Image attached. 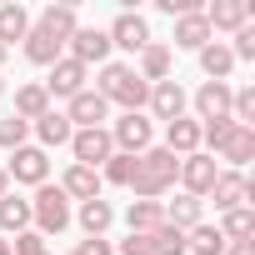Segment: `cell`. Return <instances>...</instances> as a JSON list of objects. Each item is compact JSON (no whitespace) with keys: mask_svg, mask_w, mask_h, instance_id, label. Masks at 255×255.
I'll list each match as a JSON object with an SVG mask.
<instances>
[{"mask_svg":"<svg viewBox=\"0 0 255 255\" xmlns=\"http://www.w3.org/2000/svg\"><path fill=\"white\" fill-rule=\"evenodd\" d=\"M95 95H100L105 105L145 110V100H150V85L135 75V65H125V60H105V65H100V80H95Z\"/></svg>","mask_w":255,"mask_h":255,"instance_id":"obj_1","label":"cell"},{"mask_svg":"<svg viewBox=\"0 0 255 255\" xmlns=\"http://www.w3.org/2000/svg\"><path fill=\"white\" fill-rule=\"evenodd\" d=\"M175 175H180V160H175L165 145H150V150L140 155V165H135L130 190H135V200H160L165 190H175Z\"/></svg>","mask_w":255,"mask_h":255,"instance_id":"obj_2","label":"cell"},{"mask_svg":"<svg viewBox=\"0 0 255 255\" xmlns=\"http://www.w3.org/2000/svg\"><path fill=\"white\" fill-rule=\"evenodd\" d=\"M30 220H35V230L40 235H60L65 225H70V195L60 190V185H35V200H30Z\"/></svg>","mask_w":255,"mask_h":255,"instance_id":"obj_3","label":"cell"},{"mask_svg":"<svg viewBox=\"0 0 255 255\" xmlns=\"http://www.w3.org/2000/svg\"><path fill=\"white\" fill-rule=\"evenodd\" d=\"M110 130V145L120 150V155H145L150 150V140H155V125H150V115L145 110H125L120 120H110L105 125Z\"/></svg>","mask_w":255,"mask_h":255,"instance_id":"obj_4","label":"cell"},{"mask_svg":"<svg viewBox=\"0 0 255 255\" xmlns=\"http://www.w3.org/2000/svg\"><path fill=\"white\" fill-rule=\"evenodd\" d=\"M5 175H10V185H45L50 180V155L40 145H20V150H10Z\"/></svg>","mask_w":255,"mask_h":255,"instance_id":"obj_5","label":"cell"},{"mask_svg":"<svg viewBox=\"0 0 255 255\" xmlns=\"http://www.w3.org/2000/svg\"><path fill=\"white\" fill-rule=\"evenodd\" d=\"M105 40H110V50H130V55H140V50L150 45V25H145V15H135V10H120V15L110 20Z\"/></svg>","mask_w":255,"mask_h":255,"instance_id":"obj_6","label":"cell"},{"mask_svg":"<svg viewBox=\"0 0 255 255\" xmlns=\"http://www.w3.org/2000/svg\"><path fill=\"white\" fill-rule=\"evenodd\" d=\"M70 165H90V170H100L110 155H115V145H110V130L105 125H95V130H75L70 135Z\"/></svg>","mask_w":255,"mask_h":255,"instance_id":"obj_7","label":"cell"},{"mask_svg":"<svg viewBox=\"0 0 255 255\" xmlns=\"http://www.w3.org/2000/svg\"><path fill=\"white\" fill-rule=\"evenodd\" d=\"M85 80H90V70H85L80 60L60 55V60L50 65V80H40V85H45V95H50V100H75V95L85 90Z\"/></svg>","mask_w":255,"mask_h":255,"instance_id":"obj_8","label":"cell"},{"mask_svg":"<svg viewBox=\"0 0 255 255\" xmlns=\"http://www.w3.org/2000/svg\"><path fill=\"white\" fill-rule=\"evenodd\" d=\"M215 175H220V165H215V155H205V150H195V155H185L180 160V185H185V195H195V200H205L210 195V185H215Z\"/></svg>","mask_w":255,"mask_h":255,"instance_id":"obj_9","label":"cell"},{"mask_svg":"<svg viewBox=\"0 0 255 255\" xmlns=\"http://www.w3.org/2000/svg\"><path fill=\"white\" fill-rule=\"evenodd\" d=\"M65 55H70V60H80V65L90 70V65H105V60H110V40H105V30L80 25V30L65 40Z\"/></svg>","mask_w":255,"mask_h":255,"instance_id":"obj_10","label":"cell"},{"mask_svg":"<svg viewBox=\"0 0 255 255\" xmlns=\"http://www.w3.org/2000/svg\"><path fill=\"white\" fill-rule=\"evenodd\" d=\"M210 200H215V210L225 215V210L250 205V200H255V185H250L240 170H220V175H215V185H210Z\"/></svg>","mask_w":255,"mask_h":255,"instance_id":"obj_11","label":"cell"},{"mask_svg":"<svg viewBox=\"0 0 255 255\" xmlns=\"http://www.w3.org/2000/svg\"><path fill=\"white\" fill-rule=\"evenodd\" d=\"M145 105H150V115H155V120H165V125H170V120H180V115H185L190 95H185V85H180V80H160V85H150V100H145Z\"/></svg>","mask_w":255,"mask_h":255,"instance_id":"obj_12","label":"cell"},{"mask_svg":"<svg viewBox=\"0 0 255 255\" xmlns=\"http://www.w3.org/2000/svg\"><path fill=\"white\" fill-rule=\"evenodd\" d=\"M105 115H110V105H105L90 85H85L75 100H65V120L75 125V130H95V125H105Z\"/></svg>","mask_w":255,"mask_h":255,"instance_id":"obj_13","label":"cell"},{"mask_svg":"<svg viewBox=\"0 0 255 255\" xmlns=\"http://www.w3.org/2000/svg\"><path fill=\"white\" fill-rule=\"evenodd\" d=\"M230 115V80H205L195 90V120H225Z\"/></svg>","mask_w":255,"mask_h":255,"instance_id":"obj_14","label":"cell"},{"mask_svg":"<svg viewBox=\"0 0 255 255\" xmlns=\"http://www.w3.org/2000/svg\"><path fill=\"white\" fill-rule=\"evenodd\" d=\"M165 150H170L175 160H185V155L200 150V120H195V115H180V120L165 125Z\"/></svg>","mask_w":255,"mask_h":255,"instance_id":"obj_15","label":"cell"},{"mask_svg":"<svg viewBox=\"0 0 255 255\" xmlns=\"http://www.w3.org/2000/svg\"><path fill=\"white\" fill-rule=\"evenodd\" d=\"M30 130H35V140H40V150H55V145H70V135H75V125L65 120V110H45L35 125H30Z\"/></svg>","mask_w":255,"mask_h":255,"instance_id":"obj_16","label":"cell"},{"mask_svg":"<svg viewBox=\"0 0 255 255\" xmlns=\"http://www.w3.org/2000/svg\"><path fill=\"white\" fill-rule=\"evenodd\" d=\"M205 25H210V35L250 25V0H215V5H205Z\"/></svg>","mask_w":255,"mask_h":255,"instance_id":"obj_17","label":"cell"},{"mask_svg":"<svg viewBox=\"0 0 255 255\" xmlns=\"http://www.w3.org/2000/svg\"><path fill=\"white\" fill-rule=\"evenodd\" d=\"M160 215H165V225H175V230H190V225H200L205 220V200H195V195H175V200H165L160 205Z\"/></svg>","mask_w":255,"mask_h":255,"instance_id":"obj_18","label":"cell"},{"mask_svg":"<svg viewBox=\"0 0 255 255\" xmlns=\"http://www.w3.org/2000/svg\"><path fill=\"white\" fill-rule=\"evenodd\" d=\"M215 160H230V170H245V165L255 160V130H250V125H235Z\"/></svg>","mask_w":255,"mask_h":255,"instance_id":"obj_19","label":"cell"},{"mask_svg":"<svg viewBox=\"0 0 255 255\" xmlns=\"http://www.w3.org/2000/svg\"><path fill=\"white\" fill-rule=\"evenodd\" d=\"M210 40H215V35H210V25H205V10L175 20V50H205Z\"/></svg>","mask_w":255,"mask_h":255,"instance_id":"obj_20","label":"cell"},{"mask_svg":"<svg viewBox=\"0 0 255 255\" xmlns=\"http://www.w3.org/2000/svg\"><path fill=\"white\" fill-rule=\"evenodd\" d=\"M60 55H65V40H55L50 30L30 25V35H25V60H30V65H55Z\"/></svg>","mask_w":255,"mask_h":255,"instance_id":"obj_21","label":"cell"},{"mask_svg":"<svg viewBox=\"0 0 255 255\" xmlns=\"http://www.w3.org/2000/svg\"><path fill=\"white\" fill-rule=\"evenodd\" d=\"M135 75H140L145 85H160V80H170V45L150 40V45L140 50V65H135Z\"/></svg>","mask_w":255,"mask_h":255,"instance_id":"obj_22","label":"cell"},{"mask_svg":"<svg viewBox=\"0 0 255 255\" xmlns=\"http://www.w3.org/2000/svg\"><path fill=\"white\" fill-rule=\"evenodd\" d=\"M60 190L70 195V200H100V170H90V165H70L65 170V180H60Z\"/></svg>","mask_w":255,"mask_h":255,"instance_id":"obj_23","label":"cell"},{"mask_svg":"<svg viewBox=\"0 0 255 255\" xmlns=\"http://www.w3.org/2000/svg\"><path fill=\"white\" fill-rule=\"evenodd\" d=\"M45 110H50V95H45V85H40V80H30V85H20V90H15V115H20L25 125H35Z\"/></svg>","mask_w":255,"mask_h":255,"instance_id":"obj_24","label":"cell"},{"mask_svg":"<svg viewBox=\"0 0 255 255\" xmlns=\"http://www.w3.org/2000/svg\"><path fill=\"white\" fill-rule=\"evenodd\" d=\"M125 225H130V235H150L165 225L160 215V200H130V210H125Z\"/></svg>","mask_w":255,"mask_h":255,"instance_id":"obj_25","label":"cell"},{"mask_svg":"<svg viewBox=\"0 0 255 255\" xmlns=\"http://www.w3.org/2000/svg\"><path fill=\"white\" fill-rule=\"evenodd\" d=\"M35 25H40V30H50L55 40H70V35L80 30V20H75V5H45Z\"/></svg>","mask_w":255,"mask_h":255,"instance_id":"obj_26","label":"cell"},{"mask_svg":"<svg viewBox=\"0 0 255 255\" xmlns=\"http://www.w3.org/2000/svg\"><path fill=\"white\" fill-rule=\"evenodd\" d=\"M200 55V70L210 75V80H230V70H235V55H230V45L225 40H210L205 50H195Z\"/></svg>","mask_w":255,"mask_h":255,"instance_id":"obj_27","label":"cell"},{"mask_svg":"<svg viewBox=\"0 0 255 255\" xmlns=\"http://www.w3.org/2000/svg\"><path fill=\"white\" fill-rule=\"evenodd\" d=\"M75 220H80L85 235H105V230L115 225V205H110V200H85V205L75 210Z\"/></svg>","mask_w":255,"mask_h":255,"instance_id":"obj_28","label":"cell"},{"mask_svg":"<svg viewBox=\"0 0 255 255\" xmlns=\"http://www.w3.org/2000/svg\"><path fill=\"white\" fill-rule=\"evenodd\" d=\"M185 255H225V235L200 220V225L185 230Z\"/></svg>","mask_w":255,"mask_h":255,"instance_id":"obj_29","label":"cell"},{"mask_svg":"<svg viewBox=\"0 0 255 255\" xmlns=\"http://www.w3.org/2000/svg\"><path fill=\"white\" fill-rule=\"evenodd\" d=\"M30 35V15H25V5H15V0H10V5H0V45H15V40H25Z\"/></svg>","mask_w":255,"mask_h":255,"instance_id":"obj_30","label":"cell"},{"mask_svg":"<svg viewBox=\"0 0 255 255\" xmlns=\"http://www.w3.org/2000/svg\"><path fill=\"white\" fill-rule=\"evenodd\" d=\"M0 230H30V200H20L15 190L10 195H0Z\"/></svg>","mask_w":255,"mask_h":255,"instance_id":"obj_31","label":"cell"},{"mask_svg":"<svg viewBox=\"0 0 255 255\" xmlns=\"http://www.w3.org/2000/svg\"><path fill=\"white\" fill-rule=\"evenodd\" d=\"M215 230H220L225 240H250V235H255V210H250V205H240V210H225V220H220Z\"/></svg>","mask_w":255,"mask_h":255,"instance_id":"obj_32","label":"cell"},{"mask_svg":"<svg viewBox=\"0 0 255 255\" xmlns=\"http://www.w3.org/2000/svg\"><path fill=\"white\" fill-rule=\"evenodd\" d=\"M135 165H140V155H110L105 165H100V180H110V185H130L135 180Z\"/></svg>","mask_w":255,"mask_h":255,"instance_id":"obj_33","label":"cell"},{"mask_svg":"<svg viewBox=\"0 0 255 255\" xmlns=\"http://www.w3.org/2000/svg\"><path fill=\"white\" fill-rule=\"evenodd\" d=\"M25 135H30V125H25L20 115H5V120H0V150H20Z\"/></svg>","mask_w":255,"mask_h":255,"instance_id":"obj_34","label":"cell"},{"mask_svg":"<svg viewBox=\"0 0 255 255\" xmlns=\"http://www.w3.org/2000/svg\"><path fill=\"white\" fill-rule=\"evenodd\" d=\"M150 240H155V255H185V230H175V225L150 230Z\"/></svg>","mask_w":255,"mask_h":255,"instance_id":"obj_35","label":"cell"},{"mask_svg":"<svg viewBox=\"0 0 255 255\" xmlns=\"http://www.w3.org/2000/svg\"><path fill=\"white\" fill-rule=\"evenodd\" d=\"M230 55H235V60H255V25H240V30H235Z\"/></svg>","mask_w":255,"mask_h":255,"instance_id":"obj_36","label":"cell"},{"mask_svg":"<svg viewBox=\"0 0 255 255\" xmlns=\"http://www.w3.org/2000/svg\"><path fill=\"white\" fill-rule=\"evenodd\" d=\"M10 250H15V255H45V235H40V230H20Z\"/></svg>","mask_w":255,"mask_h":255,"instance_id":"obj_37","label":"cell"},{"mask_svg":"<svg viewBox=\"0 0 255 255\" xmlns=\"http://www.w3.org/2000/svg\"><path fill=\"white\" fill-rule=\"evenodd\" d=\"M120 255H155V240L150 235H125L120 240Z\"/></svg>","mask_w":255,"mask_h":255,"instance_id":"obj_38","label":"cell"},{"mask_svg":"<svg viewBox=\"0 0 255 255\" xmlns=\"http://www.w3.org/2000/svg\"><path fill=\"white\" fill-rule=\"evenodd\" d=\"M75 255H115V250H110V240H105V235H85V240L75 245Z\"/></svg>","mask_w":255,"mask_h":255,"instance_id":"obj_39","label":"cell"},{"mask_svg":"<svg viewBox=\"0 0 255 255\" xmlns=\"http://www.w3.org/2000/svg\"><path fill=\"white\" fill-rule=\"evenodd\" d=\"M225 255H255V240H225Z\"/></svg>","mask_w":255,"mask_h":255,"instance_id":"obj_40","label":"cell"},{"mask_svg":"<svg viewBox=\"0 0 255 255\" xmlns=\"http://www.w3.org/2000/svg\"><path fill=\"white\" fill-rule=\"evenodd\" d=\"M0 195H10V175L5 170H0Z\"/></svg>","mask_w":255,"mask_h":255,"instance_id":"obj_41","label":"cell"},{"mask_svg":"<svg viewBox=\"0 0 255 255\" xmlns=\"http://www.w3.org/2000/svg\"><path fill=\"white\" fill-rule=\"evenodd\" d=\"M0 255H10V240H5V235H0Z\"/></svg>","mask_w":255,"mask_h":255,"instance_id":"obj_42","label":"cell"},{"mask_svg":"<svg viewBox=\"0 0 255 255\" xmlns=\"http://www.w3.org/2000/svg\"><path fill=\"white\" fill-rule=\"evenodd\" d=\"M5 55H10V50H5V45H0V65H5Z\"/></svg>","mask_w":255,"mask_h":255,"instance_id":"obj_43","label":"cell"},{"mask_svg":"<svg viewBox=\"0 0 255 255\" xmlns=\"http://www.w3.org/2000/svg\"><path fill=\"white\" fill-rule=\"evenodd\" d=\"M0 95H5V75H0Z\"/></svg>","mask_w":255,"mask_h":255,"instance_id":"obj_44","label":"cell"},{"mask_svg":"<svg viewBox=\"0 0 255 255\" xmlns=\"http://www.w3.org/2000/svg\"><path fill=\"white\" fill-rule=\"evenodd\" d=\"M45 255H50V250H45Z\"/></svg>","mask_w":255,"mask_h":255,"instance_id":"obj_45","label":"cell"},{"mask_svg":"<svg viewBox=\"0 0 255 255\" xmlns=\"http://www.w3.org/2000/svg\"><path fill=\"white\" fill-rule=\"evenodd\" d=\"M70 255H75V250H70Z\"/></svg>","mask_w":255,"mask_h":255,"instance_id":"obj_46","label":"cell"}]
</instances>
